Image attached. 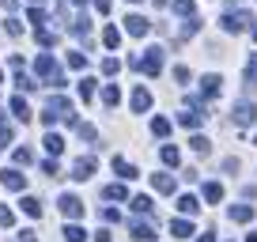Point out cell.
I'll return each instance as SVG.
<instances>
[{
    "label": "cell",
    "mask_w": 257,
    "mask_h": 242,
    "mask_svg": "<svg viewBox=\"0 0 257 242\" xmlns=\"http://www.w3.org/2000/svg\"><path fill=\"white\" fill-rule=\"evenodd\" d=\"M0 80H4V72H0Z\"/></svg>",
    "instance_id": "59"
},
{
    "label": "cell",
    "mask_w": 257,
    "mask_h": 242,
    "mask_svg": "<svg viewBox=\"0 0 257 242\" xmlns=\"http://www.w3.org/2000/svg\"><path fill=\"white\" fill-rule=\"evenodd\" d=\"M197 31H201V19H197V16H189V19H185V27H182V38H193Z\"/></svg>",
    "instance_id": "35"
},
{
    "label": "cell",
    "mask_w": 257,
    "mask_h": 242,
    "mask_svg": "<svg viewBox=\"0 0 257 242\" xmlns=\"http://www.w3.org/2000/svg\"><path fill=\"white\" fill-rule=\"evenodd\" d=\"M0 8H16V0H0Z\"/></svg>",
    "instance_id": "52"
},
{
    "label": "cell",
    "mask_w": 257,
    "mask_h": 242,
    "mask_svg": "<svg viewBox=\"0 0 257 242\" xmlns=\"http://www.w3.org/2000/svg\"><path fill=\"white\" fill-rule=\"evenodd\" d=\"M68 68H76V72L87 68V57H83V53H68Z\"/></svg>",
    "instance_id": "39"
},
{
    "label": "cell",
    "mask_w": 257,
    "mask_h": 242,
    "mask_svg": "<svg viewBox=\"0 0 257 242\" xmlns=\"http://www.w3.org/2000/svg\"><path fill=\"white\" fill-rule=\"evenodd\" d=\"M197 242H216V234H212V231H204V234H201Z\"/></svg>",
    "instance_id": "51"
},
{
    "label": "cell",
    "mask_w": 257,
    "mask_h": 242,
    "mask_svg": "<svg viewBox=\"0 0 257 242\" xmlns=\"http://www.w3.org/2000/svg\"><path fill=\"white\" fill-rule=\"evenodd\" d=\"M174 80H178V83H189V68L178 65V68H174Z\"/></svg>",
    "instance_id": "45"
},
{
    "label": "cell",
    "mask_w": 257,
    "mask_h": 242,
    "mask_svg": "<svg viewBox=\"0 0 257 242\" xmlns=\"http://www.w3.org/2000/svg\"><path fill=\"white\" fill-rule=\"evenodd\" d=\"M42 144H46V152H49V155H53V159H57V155H61V152H64V140H61V137H57V133H46V140H42Z\"/></svg>",
    "instance_id": "21"
},
{
    "label": "cell",
    "mask_w": 257,
    "mask_h": 242,
    "mask_svg": "<svg viewBox=\"0 0 257 242\" xmlns=\"http://www.w3.org/2000/svg\"><path fill=\"white\" fill-rule=\"evenodd\" d=\"M102 42H106V49H117V46H121V31H117V27H106V31H102Z\"/></svg>",
    "instance_id": "29"
},
{
    "label": "cell",
    "mask_w": 257,
    "mask_h": 242,
    "mask_svg": "<svg viewBox=\"0 0 257 242\" xmlns=\"http://www.w3.org/2000/svg\"><path fill=\"white\" fill-rule=\"evenodd\" d=\"M95 8H98V16H110V8H113V0H95Z\"/></svg>",
    "instance_id": "47"
},
{
    "label": "cell",
    "mask_w": 257,
    "mask_h": 242,
    "mask_svg": "<svg viewBox=\"0 0 257 242\" xmlns=\"http://www.w3.org/2000/svg\"><path fill=\"white\" fill-rule=\"evenodd\" d=\"M80 98H83V102L95 98V80H91V76H83V80H80Z\"/></svg>",
    "instance_id": "33"
},
{
    "label": "cell",
    "mask_w": 257,
    "mask_h": 242,
    "mask_svg": "<svg viewBox=\"0 0 257 242\" xmlns=\"http://www.w3.org/2000/svg\"><path fill=\"white\" fill-rule=\"evenodd\" d=\"M253 42H257V31H253Z\"/></svg>",
    "instance_id": "58"
},
{
    "label": "cell",
    "mask_w": 257,
    "mask_h": 242,
    "mask_svg": "<svg viewBox=\"0 0 257 242\" xmlns=\"http://www.w3.org/2000/svg\"><path fill=\"white\" fill-rule=\"evenodd\" d=\"M257 121V102H234V125H253Z\"/></svg>",
    "instance_id": "6"
},
{
    "label": "cell",
    "mask_w": 257,
    "mask_h": 242,
    "mask_svg": "<svg viewBox=\"0 0 257 242\" xmlns=\"http://www.w3.org/2000/svg\"><path fill=\"white\" fill-rule=\"evenodd\" d=\"M76 133H80V140H95V137H98L95 125H80V121H76Z\"/></svg>",
    "instance_id": "41"
},
{
    "label": "cell",
    "mask_w": 257,
    "mask_h": 242,
    "mask_svg": "<svg viewBox=\"0 0 257 242\" xmlns=\"http://www.w3.org/2000/svg\"><path fill=\"white\" fill-rule=\"evenodd\" d=\"M8 106H12V113H16V121H23V125L31 121V106H27V98H23V95H16Z\"/></svg>",
    "instance_id": "15"
},
{
    "label": "cell",
    "mask_w": 257,
    "mask_h": 242,
    "mask_svg": "<svg viewBox=\"0 0 257 242\" xmlns=\"http://www.w3.org/2000/svg\"><path fill=\"white\" fill-rule=\"evenodd\" d=\"M4 144H12V125L0 117V148H4Z\"/></svg>",
    "instance_id": "42"
},
{
    "label": "cell",
    "mask_w": 257,
    "mask_h": 242,
    "mask_svg": "<svg viewBox=\"0 0 257 242\" xmlns=\"http://www.w3.org/2000/svg\"><path fill=\"white\" fill-rule=\"evenodd\" d=\"M72 34H76V38H83V42H87V34H91V19H87V12L72 19Z\"/></svg>",
    "instance_id": "19"
},
{
    "label": "cell",
    "mask_w": 257,
    "mask_h": 242,
    "mask_svg": "<svg viewBox=\"0 0 257 242\" xmlns=\"http://www.w3.org/2000/svg\"><path fill=\"white\" fill-rule=\"evenodd\" d=\"M170 234H174V238H189L193 223H189V219H170Z\"/></svg>",
    "instance_id": "20"
},
{
    "label": "cell",
    "mask_w": 257,
    "mask_h": 242,
    "mask_svg": "<svg viewBox=\"0 0 257 242\" xmlns=\"http://www.w3.org/2000/svg\"><path fill=\"white\" fill-rule=\"evenodd\" d=\"M83 238H87V231H83V227H76V223L64 227V242H83Z\"/></svg>",
    "instance_id": "32"
},
{
    "label": "cell",
    "mask_w": 257,
    "mask_h": 242,
    "mask_svg": "<svg viewBox=\"0 0 257 242\" xmlns=\"http://www.w3.org/2000/svg\"><path fill=\"white\" fill-rule=\"evenodd\" d=\"M34 72H38V76H42V80H46V83H53V91H61V87H64L61 65H57V61H53V57H49V53H42L38 61H34Z\"/></svg>",
    "instance_id": "2"
},
{
    "label": "cell",
    "mask_w": 257,
    "mask_h": 242,
    "mask_svg": "<svg viewBox=\"0 0 257 242\" xmlns=\"http://www.w3.org/2000/svg\"><path fill=\"white\" fill-rule=\"evenodd\" d=\"M102 219H106V223H117L121 212H117V208H106V212H102Z\"/></svg>",
    "instance_id": "48"
},
{
    "label": "cell",
    "mask_w": 257,
    "mask_h": 242,
    "mask_svg": "<svg viewBox=\"0 0 257 242\" xmlns=\"http://www.w3.org/2000/svg\"><path fill=\"white\" fill-rule=\"evenodd\" d=\"M219 91H223V80H219L216 72H208V76L201 80V98H216Z\"/></svg>",
    "instance_id": "10"
},
{
    "label": "cell",
    "mask_w": 257,
    "mask_h": 242,
    "mask_svg": "<svg viewBox=\"0 0 257 242\" xmlns=\"http://www.w3.org/2000/svg\"><path fill=\"white\" fill-rule=\"evenodd\" d=\"M68 4H83V0H68Z\"/></svg>",
    "instance_id": "55"
},
{
    "label": "cell",
    "mask_w": 257,
    "mask_h": 242,
    "mask_svg": "<svg viewBox=\"0 0 257 242\" xmlns=\"http://www.w3.org/2000/svg\"><path fill=\"white\" fill-rule=\"evenodd\" d=\"M4 31H8L12 38H19V34H23V23H19V19H4Z\"/></svg>",
    "instance_id": "40"
},
{
    "label": "cell",
    "mask_w": 257,
    "mask_h": 242,
    "mask_svg": "<svg viewBox=\"0 0 257 242\" xmlns=\"http://www.w3.org/2000/svg\"><path fill=\"white\" fill-rule=\"evenodd\" d=\"M128 234H133L137 242H155V231H152V223H140V219H137L133 227H128Z\"/></svg>",
    "instance_id": "16"
},
{
    "label": "cell",
    "mask_w": 257,
    "mask_h": 242,
    "mask_svg": "<svg viewBox=\"0 0 257 242\" xmlns=\"http://www.w3.org/2000/svg\"><path fill=\"white\" fill-rule=\"evenodd\" d=\"M0 186H4V189H16V193H23V189H27V174H19L16 167H4V170H0Z\"/></svg>",
    "instance_id": "5"
},
{
    "label": "cell",
    "mask_w": 257,
    "mask_h": 242,
    "mask_svg": "<svg viewBox=\"0 0 257 242\" xmlns=\"http://www.w3.org/2000/svg\"><path fill=\"white\" fill-rule=\"evenodd\" d=\"M140 72H148V76H159L163 72V49L159 46H152L144 57H140Z\"/></svg>",
    "instance_id": "4"
},
{
    "label": "cell",
    "mask_w": 257,
    "mask_h": 242,
    "mask_svg": "<svg viewBox=\"0 0 257 242\" xmlns=\"http://www.w3.org/2000/svg\"><path fill=\"white\" fill-rule=\"evenodd\" d=\"M163 163H167V167H178V163H182V152H178V148L174 144H167V148H163Z\"/></svg>",
    "instance_id": "28"
},
{
    "label": "cell",
    "mask_w": 257,
    "mask_h": 242,
    "mask_svg": "<svg viewBox=\"0 0 257 242\" xmlns=\"http://www.w3.org/2000/svg\"><path fill=\"white\" fill-rule=\"evenodd\" d=\"M16 87H19V91H38V80H34V76H27L23 68H16Z\"/></svg>",
    "instance_id": "22"
},
{
    "label": "cell",
    "mask_w": 257,
    "mask_h": 242,
    "mask_svg": "<svg viewBox=\"0 0 257 242\" xmlns=\"http://www.w3.org/2000/svg\"><path fill=\"white\" fill-rule=\"evenodd\" d=\"M57 204H61V212H64L68 219H80V216H83V201H80L76 193H64Z\"/></svg>",
    "instance_id": "7"
},
{
    "label": "cell",
    "mask_w": 257,
    "mask_h": 242,
    "mask_svg": "<svg viewBox=\"0 0 257 242\" xmlns=\"http://www.w3.org/2000/svg\"><path fill=\"white\" fill-rule=\"evenodd\" d=\"M204 201L219 204V201H223V186H219V182H208V186H204Z\"/></svg>",
    "instance_id": "24"
},
{
    "label": "cell",
    "mask_w": 257,
    "mask_h": 242,
    "mask_svg": "<svg viewBox=\"0 0 257 242\" xmlns=\"http://www.w3.org/2000/svg\"><path fill=\"white\" fill-rule=\"evenodd\" d=\"M246 242H257V231H249V234H246Z\"/></svg>",
    "instance_id": "53"
},
{
    "label": "cell",
    "mask_w": 257,
    "mask_h": 242,
    "mask_svg": "<svg viewBox=\"0 0 257 242\" xmlns=\"http://www.w3.org/2000/svg\"><path fill=\"white\" fill-rule=\"evenodd\" d=\"M95 242H113V238H110V231H98V234H95Z\"/></svg>",
    "instance_id": "50"
},
{
    "label": "cell",
    "mask_w": 257,
    "mask_h": 242,
    "mask_svg": "<svg viewBox=\"0 0 257 242\" xmlns=\"http://www.w3.org/2000/svg\"><path fill=\"white\" fill-rule=\"evenodd\" d=\"M178 212H182V216H197V212H201V201L193 193H182L178 197Z\"/></svg>",
    "instance_id": "13"
},
{
    "label": "cell",
    "mask_w": 257,
    "mask_h": 242,
    "mask_svg": "<svg viewBox=\"0 0 257 242\" xmlns=\"http://www.w3.org/2000/svg\"><path fill=\"white\" fill-rule=\"evenodd\" d=\"M23 212L38 219V216H42V201H38V197H23Z\"/></svg>",
    "instance_id": "34"
},
{
    "label": "cell",
    "mask_w": 257,
    "mask_h": 242,
    "mask_svg": "<svg viewBox=\"0 0 257 242\" xmlns=\"http://www.w3.org/2000/svg\"><path fill=\"white\" fill-rule=\"evenodd\" d=\"M102 197H106V201H125L128 189L121 186V182H113V186H106V189H102Z\"/></svg>",
    "instance_id": "23"
},
{
    "label": "cell",
    "mask_w": 257,
    "mask_h": 242,
    "mask_svg": "<svg viewBox=\"0 0 257 242\" xmlns=\"http://www.w3.org/2000/svg\"><path fill=\"white\" fill-rule=\"evenodd\" d=\"M128 106H133V113H148V110H152V91H148V87H137Z\"/></svg>",
    "instance_id": "9"
},
{
    "label": "cell",
    "mask_w": 257,
    "mask_h": 242,
    "mask_svg": "<svg viewBox=\"0 0 257 242\" xmlns=\"http://www.w3.org/2000/svg\"><path fill=\"white\" fill-rule=\"evenodd\" d=\"M219 27H223L227 34H242V31H249V27H253V16H249V12H238V8H231L223 19H219Z\"/></svg>",
    "instance_id": "3"
},
{
    "label": "cell",
    "mask_w": 257,
    "mask_h": 242,
    "mask_svg": "<svg viewBox=\"0 0 257 242\" xmlns=\"http://www.w3.org/2000/svg\"><path fill=\"white\" fill-rule=\"evenodd\" d=\"M53 121H64V125H76V113H72V102L64 95H49L46 102V113H42V125L53 129Z\"/></svg>",
    "instance_id": "1"
},
{
    "label": "cell",
    "mask_w": 257,
    "mask_h": 242,
    "mask_svg": "<svg viewBox=\"0 0 257 242\" xmlns=\"http://www.w3.org/2000/svg\"><path fill=\"white\" fill-rule=\"evenodd\" d=\"M27 19H31V23H46V12H42V8H31V12H27Z\"/></svg>",
    "instance_id": "44"
},
{
    "label": "cell",
    "mask_w": 257,
    "mask_h": 242,
    "mask_svg": "<svg viewBox=\"0 0 257 242\" xmlns=\"http://www.w3.org/2000/svg\"><path fill=\"white\" fill-rule=\"evenodd\" d=\"M19 242H38V234H34V231H23V234H19Z\"/></svg>",
    "instance_id": "49"
},
{
    "label": "cell",
    "mask_w": 257,
    "mask_h": 242,
    "mask_svg": "<svg viewBox=\"0 0 257 242\" xmlns=\"http://www.w3.org/2000/svg\"><path fill=\"white\" fill-rule=\"evenodd\" d=\"M125 31L133 34V38H144V34L152 31V23H148L144 16H128V19H125Z\"/></svg>",
    "instance_id": "11"
},
{
    "label": "cell",
    "mask_w": 257,
    "mask_h": 242,
    "mask_svg": "<svg viewBox=\"0 0 257 242\" xmlns=\"http://www.w3.org/2000/svg\"><path fill=\"white\" fill-rule=\"evenodd\" d=\"M128 4H140V0H128Z\"/></svg>",
    "instance_id": "56"
},
{
    "label": "cell",
    "mask_w": 257,
    "mask_h": 242,
    "mask_svg": "<svg viewBox=\"0 0 257 242\" xmlns=\"http://www.w3.org/2000/svg\"><path fill=\"white\" fill-rule=\"evenodd\" d=\"M152 208H155V204H152V197H144V193H140V197H133V212H140V216H152Z\"/></svg>",
    "instance_id": "26"
},
{
    "label": "cell",
    "mask_w": 257,
    "mask_h": 242,
    "mask_svg": "<svg viewBox=\"0 0 257 242\" xmlns=\"http://www.w3.org/2000/svg\"><path fill=\"white\" fill-rule=\"evenodd\" d=\"M152 4H155V8H163V4H170V0H152Z\"/></svg>",
    "instance_id": "54"
},
{
    "label": "cell",
    "mask_w": 257,
    "mask_h": 242,
    "mask_svg": "<svg viewBox=\"0 0 257 242\" xmlns=\"http://www.w3.org/2000/svg\"><path fill=\"white\" fill-rule=\"evenodd\" d=\"M12 159H16V167H31V163H34V152H31V148H16V152H12Z\"/></svg>",
    "instance_id": "27"
},
{
    "label": "cell",
    "mask_w": 257,
    "mask_h": 242,
    "mask_svg": "<svg viewBox=\"0 0 257 242\" xmlns=\"http://www.w3.org/2000/svg\"><path fill=\"white\" fill-rule=\"evenodd\" d=\"M227 216H231L234 223H249V219H253V204H231Z\"/></svg>",
    "instance_id": "14"
},
{
    "label": "cell",
    "mask_w": 257,
    "mask_h": 242,
    "mask_svg": "<svg viewBox=\"0 0 257 242\" xmlns=\"http://www.w3.org/2000/svg\"><path fill=\"white\" fill-rule=\"evenodd\" d=\"M113 170H117L125 182H133V178H137V167H133L128 159H121V155H113Z\"/></svg>",
    "instance_id": "18"
},
{
    "label": "cell",
    "mask_w": 257,
    "mask_h": 242,
    "mask_svg": "<svg viewBox=\"0 0 257 242\" xmlns=\"http://www.w3.org/2000/svg\"><path fill=\"white\" fill-rule=\"evenodd\" d=\"M91 174H95V159H91V155H80V159L72 163V178L76 182H87Z\"/></svg>",
    "instance_id": "8"
},
{
    "label": "cell",
    "mask_w": 257,
    "mask_h": 242,
    "mask_svg": "<svg viewBox=\"0 0 257 242\" xmlns=\"http://www.w3.org/2000/svg\"><path fill=\"white\" fill-rule=\"evenodd\" d=\"M117 68H121L117 57H106V61H102V76H117Z\"/></svg>",
    "instance_id": "37"
},
{
    "label": "cell",
    "mask_w": 257,
    "mask_h": 242,
    "mask_svg": "<svg viewBox=\"0 0 257 242\" xmlns=\"http://www.w3.org/2000/svg\"><path fill=\"white\" fill-rule=\"evenodd\" d=\"M201 121H204V113L193 110V106H185V110L178 113V125H185V129H201Z\"/></svg>",
    "instance_id": "12"
},
{
    "label": "cell",
    "mask_w": 257,
    "mask_h": 242,
    "mask_svg": "<svg viewBox=\"0 0 257 242\" xmlns=\"http://www.w3.org/2000/svg\"><path fill=\"white\" fill-rule=\"evenodd\" d=\"M152 133H155V137H167V133H170V121L167 117H155L152 121Z\"/></svg>",
    "instance_id": "36"
},
{
    "label": "cell",
    "mask_w": 257,
    "mask_h": 242,
    "mask_svg": "<svg viewBox=\"0 0 257 242\" xmlns=\"http://www.w3.org/2000/svg\"><path fill=\"white\" fill-rule=\"evenodd\" d=\"M102 102L110 106V110L121 102V91H117V83H106V87H102Z\"/></svg>",
    "instance_id": "25"
},
{
    "label": "cell",
    "mask_w": 257,
    "mask_h": 242,
    "mask_svg": "<svg viewBox=\"0 0 257 242\" xmlns=\"http://www.w3.org/2000/svg\"><path fill=\"white\" fill-rule=\"evenodd\" d=\"M174 16H182V19L197 16V8H193V0H174Z\"/></svg>",
    "instance_id": "31"
},
{
    "label": "cell",
    "mask_w": 257,
    "mask_h": 242,
    "mask_svg": "<svg viewBox=\"0 0 257 242\" xmlns=\"http://www.w3.org/2000/svg\"><path fill=\"white\" fill-rule=\"evenodd\" d=\"M42 170H46L49 178H57V174H61V170H57V159H46V163H42Z\"/></svg>",
    "instance_id": "46"
},
{
    "label": "cell",
    "mask_w": 257,
    "mask_h": 242,
    "mask_svg": "<svg viewBox=\"0 0 257 242\" xmlns=\"http://www.w3.org/2000/svg\"><path fill=\"white\" fill-rule=\"evenodd\" d=\"M31 4H42V0H31Z\"/></svg>",
    "instance_id": "57"
},
{
    "label": "cell",
    "mask_w": 257,
    "mask_h": 242,
    "mask_svg": "<svg viewBox=\"0 0 257 242\" xmlns=\"http://www.w3.org/2000/svg\"><path fill=\"white\" fill-rule=\"evenodd\" d=\"M189 144H193V152H197V155H208V152H212V140H208V137H201V133H197Z\"/></svg>",
    "instance_id": "30"
},
{
    "label": "cell",
    "mask_w": 257,
    "mask_h": 242,
    "mask_svg": "<svg viewBox=\"0 0 257 242\" xmlns=\"http://www.w3.org/2000/svg\"><path fill=\"white\" fill-rule=\"evenodd\" d=\"M12 223H16V212L8 204H0V227H12Z\"/></svg>",
    "instance_id": "38"
},
{
    "label": "cell",
    "mask_w": 257,
    "mask_h": 242,
    "mask_svg": "<svg viewBox=\"0 0 257 242\" xmlns=\"http://www.w3.org/2000/svg\"><path fill=\"white\" fill-rule=\"evenodd\" d=\"M38 46H46V49L57 46V34H53V31H38Z\"/></svg>",
    "instance_id": "43"
},
{
    "label": "cell",
    "mask_w": 257,
    "mask_h": 242,
    "mask_svg": "<svg viewBox=\"0 0 257 242\" xmlns=\"http://www.w3.org/2000/svg\"><path fill=\"white\" fill-rule=\"evenodd\" d=\"M152 189H155V193H174V178H170V174H152Z\"/></svg>",
    "instance_id": "17"
}]
</instances>
